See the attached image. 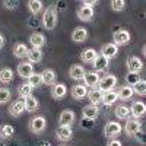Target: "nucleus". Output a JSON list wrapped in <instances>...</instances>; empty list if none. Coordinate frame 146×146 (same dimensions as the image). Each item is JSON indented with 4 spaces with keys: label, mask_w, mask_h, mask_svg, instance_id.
<instances>
[{
    "label": "nucleus",
    "mask_w": 146,
    "mask_h": 146,
    "mask_svg": "<svg viewBox=\"0 0 146 146\" xmlns=\"http://www.w3.org/2000/svg\"><path fill=\"white\" fill-rule=\"evenodd\" d=\"M111 9L114 10V12H121V10H124V7H126V2L124 0H111Z\"/></svg>",
    "instance_id": "58836bf2"
},
{
    "label": "nucleus",
    "mask_w": 146,
    "mask_h": 146,
    "mask_svg": "<svg viewBox=\"0 0 146 146\" xmlns=\"http://www.w3.org/2000/svg\"><path fill=\"white\" fill-rule=\"evenodd\" d=\"M117 94L115 91H108V92H104V96H102V104L105 107H111L117 102Z\"/></svg>",
    "instance_id": "7c9ffc66"
},
{
    "label": "nucleus",
    "mask_w": 146,
    "mask_h": 146,
    "mask_svg": "<svg viewBox=\"0 0 146 146\" xmlns=\"http://www.w3.org/2000/svg\"><path fill=\"white\" fill-rule=\"evenodd\" d=\"M117 85V76L114 75H105L102 78H100V82H98V89H101L102 92H108V91H114Z\"/></svg>",
    "instance_id": "7ed1b4c3"
},
{
    "label": "nucleus",
    "mask_w": 146,
    "mask_h": 146,
    "mask_svg": "<svg viewBox=\"0 0 146 146\" xmlns=\"http://www.w3.org/2000/svg\"><path fill=\"white\" fill-rule=\"evenodd\" d=\"M32 91H34V88L27 82V83H22L21 86L18 88V95L21 96L22 100H25V98H28V96L32 95Z\"/></svg>",
    "instance_id": "2f4dec72"
},
{
    "label": "nucleus",
    "mask_w": 146,
    "mask_h": 146,
    "mask_svg": "<svg viewBox=\"0 0 146 146\" xmlns=\"http://www.w3.org/2000/svg\"><path fill=\"white\" fill-rule=\"evenodd\" d=\"M28 50H29V48L23 44V42H18V44L13 45V56H15L16 58H23V57H27Z\"/></svg>",
    "instance_id": "c756f323"
},
{
    "label": "nucleus",
    "mask_w": 146,
    "mask_h": 146,
    "mask_svg": "<svg viewBox=\"0 0 146 146\" xmlns=\"http://www.w3.org/2000/svg\"><path fill=\"white\" fill-rule=\"evenodd\" d=\"M82 80H83V85L86 88H92L94 89L96 85H98V82H100V75L96 72H94V70L92 72H86Z\"/></svg>",
    "instance_id": "1a4fd4ad"
},
{
    "label": "nucleus",
    "mask_w": 146,
    "mask_h": 146,
    "mask_svg": "<svg viewBox=\"0 0 146 146\" xmlns=\"http://www.w3.org/2000/svg\"><path fill=\"white\" fill-rule=\"evenodd\" d=\"M13 133H15V129L10 124H5V126L0 127V137L2 139H10L13 136Z\"/></svg>",
    "instance_id": "c9c22d12"
},
{
    "label": "nucleus",
    "mask_w": 146,
    "mask_h": 146,
    "mask_svg": "<svg viewBox=\"0 0 146 146\" xmlns=\"http://www.w3.org/2000/svg\"><path fill=\"white\" fill-rule=\"evenodd\" d=\"M47 127V120L44 115H35L29 120V130L35 135H38V133H42Z\"/></svg>",
    "instance_id": "f03ea898"
},
{
    "label": "nucleus",
    "mask_w": 146,
    "mask_h": 146,
    "mask_svg": "<svg viewBox=\"0 0 146 146\" xmlns=\"http://www.w3.org/2000/svg\"><path fill=\"white\" fill-rule=\"evenodd\" d=\"M13 70L9 69V67H3V69H0V83H10L12 80H13Z\"/></svg>",
    "instance_id": "c85d7f7f"
},
{
    "label": "nucleus",
    "mask_w": 146,
    "mask_h": 146,
    "mask_svg": "<svg viewBox=\"0 0 146 146\" xmlns=\"http://www.w3.org/2000/svg\"><path fill=\"white\" fill-rule=\"evenodd\" d=\"M67 95V86L64 83H54L51 86V96L54 100H62Z\"/></svg>",
    "instance_id": "ddd939ff"
},
{
    "label": "nucleus",
    "mask_w": 146,
    "mask_h": 146,
    "mask_svg": "<svg viewBox=\"0 0 146 146\" xmlns=\"http://www.w3.org/2000/svg\"><path fill=\"white\" fill-rule=\"evenodd\" d=\"M88 35H89V34H88V29H86V28L78 27V28L73 29V32H72V40L75 41V42H78V44H80V42L86 41Z\"/></svg>",
    "instance_id": "f8f14e48"
},
{
    "label": "nucleus",
    "mask_w": 146,
    "mask_h": 146,
    "mask_svg": "<svg viewBox=\"0 0 146 146\" xmlns=\"http://www.w3.org/2000/svg\"><path fill=\"white\" fill-rule=\"evenodd\" d=\"M29 42H31L32 48H40L41 50V47H44V44H45V36L41 32H34L29 36Z\"/></svg>",
    "instance_id": "b1692460"
},
{
    "label": "nucleus",
    "mask_w": 146,
    "mask_h": 146,
    "mask_svg": "<svg viewBox=\"0 0 146 146\" xmlns=\"http://www.w3.org/2000/svg\"><path fill=\"white\" fill-rule=\"evenodd\" d=\"M75 113L72 111V110H64V111H62V114H60L58 117V123L60 126H72L73 123H75Z\"/></svg>",
    "instance_id": "dca6fc26"
},
{
    "label": "nucleus",
    "mask_w": 146,
    "mask_h": 146,
    "mask_svg": "<svg viewBox=\"0 0 146 146\" xmlns=\"http://www.w3.org/2000/svg\"><path fill=\"white\" fill-rule=\"evenodd\" d=\"M121 130H123V127H121L120 123H117V121H108L104 127V136L108 139H117Z\"/></svg>",
    "instance_id": "20e7f679"
},
{
    "label": "nucleus",
    "mask_w": 146,
    "mask_h": 146,
    "mask_svg": "<svg viewBox=\"0 0 146 146\" xmlns=\"http://www.w3.org/2000/svg\"><path fill=\"white\" fill-rule=\"evenodd\" d=\"M127 69H129V72H131V73H139V72L143 69V62H142L139 57L131 56V57L127 58Z\"/></svg>",
    "instance_id": "4468645a"
},
{
    "label": "nucleus",
    "mask_w": 146,
    "mask_h": 146,
    "mask_svg": "<svg viewBox=\"0 0 146 146\" xmlns=\"http://www.w3.org/2000/svg\"><path fill=\"white\" fill-rule=\"evenodd\" d=\"M16 72H18V75H19L22 79H28L32 73H34V69H32V64H31L29 62H22V63L18 64Z\"/></svg>",
    "instance_id": "2eb2a0df"
},
{
    "label": "nucleus",
    "mask_w": 146,
    "mask_h": 146,
    "mask_svg": "<svg viewBox=\"0 0 146 146\" xmlns=\"http://www.w3.org/2000/svg\"><path fill=\"white\" fill-rule=\"evenodd\" d=\"M98 115H100V108H98V105L89 104V105H86V107H83V110H82V117H83L85 120H96V118H98Z\"/></svg>",
    "instance_id": "6e6552de"
},
{
    "label": "nucleus",
    "mask_w": 146,
    "mask_h": 146,
    "mask_svg": "<svg viewBox=\"0 0 146 146\" xmlns=\"http://www.w3.org/2000/svg\"><path fill=\"white\" fill-rule=\"evenodd\" d=\"M41 79L44 85H48V86H53L56 83V72L53 69H44L41 73Z\"/></svg>",
    "instance_id": "5701e85b"
},
{
    "label": "nucleus",
    "mask_w": 146,
    "mask_h": 146,
    "mask_svg": "<svg viewBox=\"0 0 146 146\" xmlns=\"http://www.w3.org/2000/svg\"><path fill=\"white\" fill-rule=\"evenodd\" d=\"M142 130V123L139 120H127V123L124 124V133L127 136H135V135H137V133Z\"/></svg>",
    "instance_id": "423d86ee"
},
{
    "label": "nucleus",
    "mask_w": 146,
    "mask_h": 146,
    "mask_svg": "<svg viewBox=\"0 0 146 146\" xmlns=\"http://www.w3.org/2000/svg\"><path fill=\"white\" fill-rule=\"evenodd\" d=\"M23 111H25V102H23V100H18L9 107V114L12 117H19Z\"/></svg>",
    "instance_id": "aec40b11"
},
{
    "label": "nucleus",
    "mask_w": 146,
    "mask_h": 146,
    "mask_svg": "<svg viewBox=\"0 0 146 146\" xmlns=\"http://www.w3.org/2000/svg\"><path fill=\"white\" fill-rule=\"evenodd\" d=\"M131 89H133V94H137L139 96H145L146 95V80L140 79L137 83L133 85Z\"/></svg>",
    "instance_id": "72a5a7b5"
},
{
    "label": "nucleus",
    "mask_w": 146,
    "mask_h": 146,
    "mask_svg": "<svg viewBox=\"0 0 146 146\" xmlns=\"http://www.w3.org/2000/svg\"><path fill=\"white\" fill-rule=\"evenodd\" d=\"M42 7H44V3L41 0H29L28 2V9L32 15H38L42 10Z\"/></svg>",
    "instance_id": "473e14b6"
},
{
    "label": "nucleus",
    "mask_w": 146,
    "mask_h": 146,
    "mask_svg": "<svg viewBox=\"0 0 146 146\" xmlns=\"http://www.w3.org/2000/svg\"><path fill=\"white\" fill-rule=\"evenodd\" d=\"M41 22H42V27L47 31H53L56 28V25H57V10H56V6H50V7H47L44 10Z\"/></svg>",
    "instance_id": "f257e3e1"
},
{
    "label": "nucleus",
    "mask_w": 146,
    "mask_h": 146,
    "mask_svg": "<svg viewBox=\"0 0 146 146\" xmlns=\"http://www.w3.org/2000/svg\"><path fill=\"white\" fill-rule=\"evenodd\" d=\"M130 42V34L129 31L126 29H120V31H115L113 34V44L120 47V45H127Z\"/></svg>",
    "instance_id": "39448f33"
},
{
    "label": "nucleus",
    "mask_w": 146,
    "mask_h": 146,
    "mask_svg": "<svg viewBox=\"0 0 146 146\" xmlns=\"http://www.w3.org/2000/svg\"><path fill=\"white\" fill-rule=\"evenodd\" d=\"M88 100H89V104H92V105H98V104H101L102 102V96H104V92L101 91V89H91V91H88Z\"/></svg>",
    "instance_id": "6ab92c4d"
},
{
    "label": "nucleus",
    "mask_w": 146,
    "mask_h": 146,
    "mask_svg": "<svg viewBox=\"0 0 146 146\" xmlns=\"http://www.w3.org/2000/svg\"><path fill=\"white\" fill-rule=\"evenodd\" d=\"M145 113H146V105H145V102H142V101H135V102L131 104V107H130V114L135 117L136 120L140 118V117H143Z\"/></svg>",
    "instance_id": "9b49d317"
},
{
    "label": "nucleus",
    "mask_w": 146,
    "mask_h": 146,
    "mask_svg": "<svg viewBox=\"0 0 146 146\" xmlns=\"http://www.w3.org/2000/svg\"><path fill=\"white\" fill-rule=\"evenodd\" d=\"M92 16H94V9L92 7H88V6L82 5L78 9V19H80L83 22H88V21L92 19Z\"/></svg>",
    "instance_id": "393cba45"
},
{
    "label": "nucleus",
    "mask_w": 146,
    "mask_h": 146,
    "mask_svg": "<svg viewBox=\"0 0 146 146\" xmlns=\"http://www.w3.org/2000/svg\"><path fill=\"white\" fill-rule=\"evenodd\" d=\"M36 146H51V145L48 143V142H40V143L36 145Z\"/></svg>",
    "instance_id": "a18cd8bd"
},
{
    "label": "nucleus",
    "mask_w": 146,
    "mask_h": 146,
    "mask_svg": "<svg viewBox=\"0 0 146 146\" xmlns=\"http://www.w3.org/2000/svg\"><path fill=\"white\" fill-rule=\"evenodd\" d=\"M3 45H5V38H3V35L0 34V48H2Z\"/></svg>",
    "instance_id": "c03bdc74"
},
{
    "label": "nucleus",
    "mask_w": 146,
    "mask_h": 146,
    "mask_svg": "<svg viewBox=\"0 0 146 146\" xmlns=\"http://www.w3.org/2000/svg\"><path fill=\"white\" fill-rule=\"evenodd\" d=\"M10 91L7 88H0V104H6L10 100Z\"/></svg>",
    "instance_id": "ea45409f"
},
{
    "label": "nucleus",
    "mask_w": 146,
    "mask_h": 146,
    "mask_svg": "<svg viewBox=\"0 0 146 146\" xmlns=\"http://www.w3.org/2000/svg\"><path fill=\"white\" fill-rule=\"evenodd\" d=\"M23 102H25V111H27V113H34V111H36V110H38V107H40L38 100H36L35 96H32V95L23 100Z\"/></svg>",
    "instance_id": "cd10ccee"
},
{
    "label": "nucleus",
    "mask_w": 146,
    "mask_h": 146,
    "mask_svg": "<svg viewBox=\"0 0 146 146\" xmlns=\"http://www.w3.org/2000/svg\"><path fill=\"white\" fill-rule=\"evenodd\" d=\"M3 6H5L6 9L12 10V9H16V7L19 6V2H18V0H13V2H12V0H5Z\"/></svg>",
    "instance_id": "a19ab883"
},
{
    "label": "nucleus",
    "mask_w": 146,
    "mask_h": 146,
    "mask_svg": "<svg viewBox=\"0 0 146 146\" xmlns=\"http://www.w3.org/2000/svg\"><path fill=\"white\" fill-rule=\"evenodd\" d=\"M114 113H115L117 118H120V120H127L129 115H130V108L126 107V105H117V108H115Z\"/></svg>",
    "instance_id": "f704fd0d"
},
{
    "label": "nucleus",
    "mask_w": 146,
    "mask_h": 146,
    "mask_svg": "<svg viewBox=\"0 0 146 146\" xmlns=\"http://www.w3.org/2000/svg\"><path fill=\"white\" fill-rule=\"evenodd\" d=\"M115 94H117V98L120 101H129L133 96V89H131V86H129V85H123V86H120L117 89Z\"/></svg>",
    "instance_id": "f3484780"
},
{
    "label": "nucleus",
    "mask_w": 146,
    "mask_h": 146,
    "mask_svg": "<svg viewBox=\"0 0 146 146\" xmlns=\"http://www.w3.org/2000/svg\"><path fill=\"white\" fill-rule=\"evenodd\" d=\"M96 3H98L96 0H85V2H83L82 5H83V6H88V7H92V9H94V6H95Z\"/></svg>",
    "instance_id": "79ce46f5"
},
{
    "label": "nucleus",
    "mask_w": 146,
    "mask_h": 146,
    "mask_svg": "<svg viewBox=\"0 0 146 146\" xmlns=\"http://www.w3.org/2000/svg\"><path fill=\"white\" fill-rule=\"evenodd\" d=\"M72 96L75 100H78V101H80V100H83L85 96L88 95V88L85 86V85H82V83H79V85H75V86L72 88Z\"/></svg>",
    "instance_id": "412c9836"
},
{
    "label": "nucleus",
    "mask_w": 146,
    "mask_h": 146,
    "mask_svg": "<svg viewBox=\"0 0 146 146\" xmlns=\"http://www.w3.org/2000/svg\"><path fill=\"white\" fill-rule=\"evenodd\" d=\"M117 54H118V47L117 45H114L113 42H108V44H104L102 47H101V56H104L105 58H114V57H117Z\"/></svg>",
    "instance_id": "9d476101"
},
{
    "label": "nucleus",
    "mask_w": 146,
    "mask_h": 146,
    "mask_svg": "<svg viewBox=\"0 0 146 146\" xmlns=\"http://www.w3.org/2000/svg\"><path fill=\"white\" fill-rule=\"evenodd\" d=\"M107 146H121V142L120 140H117V139H111L108 142V145Z\"/></svg>",
    "instance_id": "37998d69"
},
{
    "label": "nucleus",
    "mask_w": 146,
    "mask_h": 146,
    "mask_svg": "<svg viewBox=\"0 0 146 146\" xmlns=\"http://www.w3.org/2000/svg\"><path fill=\"white\" fill-rule=\"evenodd\" d=\"M56 137L60 142H69L73 137L72 126H58V129L56 130Z\"/></svg>",
    "instance_id": "0eeeda50"
},
{
    "label": "nucleus",
    "mask_w": 146,
    "mask_h": 146,
    "mask_svg": "<svg viewBox=\"0 0 146 146\" xmlns=\"http://www.w3.org/2000/svg\"><path fill=\"white\" fill-rule=\"evenodd\" d=\"M28 62L32 64V63H40L42 60V51L40 50V48H29L28 50Z\"/></svg>",
    "instance_id": "bb28decb"
},
{
    "label": "nucleus",
    "mask_w": 146,
    "mask_h": 146,
    "mask_svg": "<svg viewBox=\"0 0 146 146\" xmlns=\"http://www.w3.org/2000/svg\"><path fill=\"white\" fill-rule=\"evenodd\" d=\"M28 83L32 88H38L40 85H42V79H41V73H32L28 78Z\"/></svg>",
    "instance_id": "e433bc0d"
},
{
    "label": "nucleus",
    "mask_w": 146,
    "mask_h": 146,
    "mask_svg": "<svg viewBox=\"0 0 146 146\" xmlns=\"http://www.w3.org/2000/svg\"><path fill=\"white\" fill-rule=\"evenodd\" d=\"M0 146H2V145H0Z\"/></svg>",
    "instance_id": "de8ad7c7"
},
{
    "label": "nucleus",
    "mask_w": 146,
    "mask_h": 146,
    "mask_svg": "<svg viewBox=\"0 0 146 146\" xmlns=\"http://www.w3.org/2000/svg\"><path fill=\"white\" fill-rule=\"evenodd\" d=\"M85 73H86V70H85V67L82 64H73L69 70V75L72 79H75V80H82L83 76H85Z\"/></svg>",
    "instance_id": "4be33fe9"
},
{
    "label": "nucleus",
    "mask_w": 146,
    "mask_h": 146,
    "mask_svg": "<svg viewBox=\"0 0 146 146\" xmlns=\"http://www.w3.org/2000/svg\"><path fill=\"white\" fill-rule=\"evenodd\" d=\"M96 56H98V53H96L94 48H86V50H83V51H82L80 58H82V62H83V63L92 64V63H94V60L96 58Z\"/></svg>",
    "instance_id": "a878e982"
},
{
    "label": "nucleus",
    "mask_w": 146,
    "mask_h": 146,
    "mask_svg": "<svg viewBox=\"0 0 146 146\" xmlns=\"http://www.w3.org/2000/svg\"><path fill=\"white\" fill-rule=\"evenodd\" d=\"M5 146H9V145H5Z\"/></svg>",
    "instance_id": "49530a36"
},
{
    "label": "nucleus",
    "mask_w": 146,
    "mask_h": 146,
    "mask_svg": "<svg viewBox=\"0 0 146 146\" xmlns=\"http://www.w3.org/2000/svg\"><path fill=\"white\" fill-rule=\"evenodd\" d=\"M108 64H110V60L108 58H105L104 56H101V54H98L96 56V58L94 60V63H92V66H94V72H104L107 67H108Z\"/></svg>",
    "instance_id": "a211bd4d"
},
{
    "label": "nucleus",
    "mask_w": 146,
    "mask_h": 146,
    "mask_svg": "<svg viewBox=\"0 0 146 146\" xmlns=\"http://www.w3.org/2000/svg\"><path fill=\"white\" fill-rule=\"evenodd\" d=\"M139 80H140L139 73H131V72H129L127 75H126V82L129 83V86H133V85L137 83Z\"/></svg>",
    "instance_id": "4c0bfd02"
}]
</instances>
